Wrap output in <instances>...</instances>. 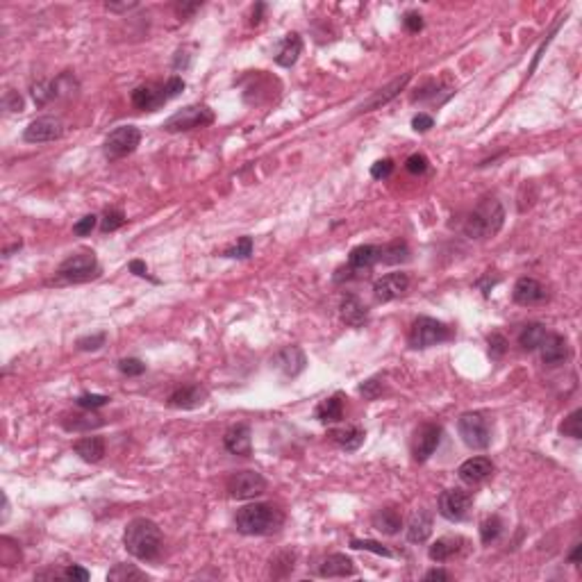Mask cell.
Segmentation results:
<instances>
[{"instance_id":"obj_10","label":"cell","mask_w":582,"mask_h":582,"mask_svg":"<svg viewBox=\"0 0 582 582\" xmlns=\"http://www.w3.org/2000/svg\"><path fill=\"white\" fill-rule=\"evenodd\" d=\"M473 498L464 489H446L439 496V514L448 521H462L469 516Z\"/></svg>"},{"instance_id":"obj_14","label":"cell","mask_w":582,"mask_h":582,"mask_svg":"<svg viewBox=\"0 0 582 582\" xmlns=\"http://www.w3.org/2000/svg\"><path fill=\"white\" fill-rule=\"evenodd\" d=\"M512 298L514 303L523 305V307H530V305H539L544 303L546 298H548V291L541 285L539 280L534 278H518L514 291H512Z\"/></svg>"},{"instance_id":"obj_24","label":"cell","mask_w":582,"mask_h":582,"mask_svg":"<svg viewBox=\"0 0 582 582\" xmlns=\"http://www.w3.org/2000/svg\"><path fill=\"white\" fill-rule=\"evenodd\" d=\"M432 534V516L425 509H418L407 525V539L412 544H423Z\"/></svg>"},{"instance_id":"obj_16","label":"cell","mask_w":582,"mask_h":582,"mask_svg":"<svg viewBox=\"0 0 582 582\" xmlns=\"http://www.w3.org/2000/svg\"><path fill=\"white\" fill-rule=\"evenodd\" d=\"M169 100L166 91H164V85H141L132 91V105L136 109H146V112H152V109L162 107Z\"/></svg>"},{"instance_id":"obj_53","label":"cell","mask_w":582,"mask_h":582,"mask_svg":"<svg viewBox=\"0 0 582 582\" xmlns=\"http://www.w3.org/2000/svg\"><path fill=\"white\" fill-rule=\"evenodd\" d=\"M432 125H434V118L427 116V114H416V116L412 118V127H414L416 132H427Z\"/></svg>"},{"instance_id":"obj_45","label":"cell","mask_w":582,"mask_h":582,"mask_svg":"<svg viewBox=\"0 0 582 582\" xmlns=\"http://www.w3.org/2000/svg\"><path fill=\"white\" fill-rule=\"evenodd\" d=\"M394 173V159H378L371 166V178L376 180H387Z\"/></svg>"},{"instance_id":"obj_56","label":"cell","mask_w":582,"mask_h":582,"mask_svg":"<svg viewBox=\"0 0 582 582\" xmlns=\"http://www.w3.org/2000/svg\"><path fill=\"white\" fill-rule=\"evenodd\" d=\"M425 580H450V573L443 569H432L425 573Z\"/></svg>"},{"instance_id":"obj_29","label":"cell","mask_w":582,"mask_h":582,"mask_svg":"<svg viewBox=\"0 0 582 582\" xmlns=\"http://www.w3.org/2000/svg\"><path fill=\"white\" fill-rule=\"evenodd\" d=\"M462 548V537H441V539H436L427 555H430L432 562H446L450 560L453 555H457Z\"/></svg>"},{"instance_id":"obj_7","label":"cell","mask_w":582,"mask_h":582,"mask_svg":"<svg viewBox=\"0 0 582 582\" xmlns=\"http://www.w3.org/2000/svg\"><path fill=\"white\" fill-rule=\"evenodd\" d=\"M98 260L94 253H78L64 260L57 269V276L66 282H87L98 276Z\"/></svg>"},{"instance_id":"obj_6","label":"cell","mask_w":582,"mask_h":582,"mask_svg":"<svg viewBox=\"0 0 582 582\" xmlns=\"http://www.w3.org/2000/svg\"><path fill=\"white\" fill-rule=\"evenodd\" d=\"M209 123H214V112L207 105H187L166 118L162 127L166 132H185L194 130V127H205Z\"/></svg>"},{"instance_id":"obj_5","label":"cell","mask_w":582,"mask_h":582,"mask_svg":"<svg viewBox=\"0 0 582 582\" xmlns=\"http://www.w3.org/2000/svg\"><path fill=\"white\" fill-rule=\"evenodd\" d=\"M450 336L453 332L446 323L430 316H418L412 323V330H409V346L412 348H430V346L441 343Z\"/></svg>"},{"instance_id":"obj_22","label":"cell","mask_w":582,"mask_h":582,"mask_svg":"<svg viewBox=\"0 0 582 582\" xmlns=\"http://www.w3.org/2000/svg\"><path fill=\"white\" fill-rule=\"evenodd\" d=\"M318 573H321L323 578H346V576H353L355 573V564L350 558H346V555L334 553V555H327V558L321 562Z\"/></svg>"},{"instance_id":"obj_13","label":"cell","mask_w":582,"mask_h":582,"mask_svg":"<svg viewBox=\"0 0 582 582\" xmlns=\"http://www.w3.org/2000/svg\"><path fill=\"white\" fill-rule=\"evenodd\" d=\"M407 287H409L407 273H389V276H382L380 280H376L373 294H376L380 303H389V300L403 296Z\"/></svg>"},{"instance_id":"obj_23","label":"cell","mask_w":582,"mask_h":582,"mask_svg":"<svg viewBox=\"0 0 582 582\" xmlns=\"http://www.w3.org/2000/svg\"><path fill=\"white\" fill-rule=\"evenodd\" d=\"M364 430L357 425H343V427H334L330 430V439L339 446L343 450H357L364 443Z\"/></svg>"},{"instance_id":"obj_50","label":"cell","mask_w":582,"mask_h":582,"mask_svg":"<svg viewBox=\"0 0 582 582\" xmlns=\"http://www.w3.org/2000/svg\"><path fill=\"white\" fill-rule=\"evenodd\" d=\"M403 25L407 32H421L423 30V16L418 12H407L403 18Z\"/></svg>"},{"instance_id":"obj_42","label":"cell","mask_w":582,"mask_h":582,"mask_svg":"<svg viewBox=\"0 0 582 582\" xmlns=\"http://www.w3.org/2000/svg\"><path fill=\"white\" fill-rule=\"evenodd\" d=\"M118 371L123 373V376H141V373L146 371V364L141 360H136V357H127V360H121L118 362Z\"/></svg>"},{"instance_id":"obj_38","label":"cell","mask_w":582,"mask_h":582,"mask_svg":"<svg viewBox=\"0 0 582 582\" xmlns=\"http://www.w3.org/2000/svg\"><path fill=\"white\" fill-rule=\"evenodd\" d=\"M250 255H253V239L250 236H241L239 241L227 246V248L223 250V257H232V260H246V257H250Z\"/></svg>"},{"instance_id":"obj_18","label":"cell","mask_w":582,"mask_h":582,"mask_svg":"<svg viewBox=\"0 0 582 582\" xmlns=\"http://www.w3.org/2000/svg\"><path fill=\"white\" fill-rule=\"evenodd\" d=\"M539 350H541L544 364H548V367H558V364H562L564 360L569 357V341L558 332H548L546 334V339L541 341Z\"/></svg>"},{"instance_id":"obj_27","label":"cell","mask_w":582,"mask_h":582,"mask_svg":"<svg viewBox=\"0 0 582 582\" xmlns=\"http://www.w3.org/2000/svg\"><path fill=\"white\" fill-rule=\"evenodd\" d=\"M76 453L80 455L82 460L89 462V464H96L105 457V439L103 436H85V439L76 441Z\"/></svg>"},{"instance_id":"obj_17","label":"cell","mask_w":582,"mask_h":582,"mask_svg":"<svg viewBox=\"0 0 582 582\" xmlns=\"http://www.w3.org/2000/svg\"><path fill=\"white\" fill-rule=\"evenodd\" d=\"M223 446L227 453L232 455H241V457H248L253 453V436H250V427L246 423L232 425L230 430L223 436Z\"/></svg>"},{"instance_id":"obj_33","label":"cell","mask_w":582,"mask_h":582,"mask_svg":"<svg viewBox=\"0 0 582 582\" xmlns=\"http://www.w3.org/2000/svg\"><path fill=\"white\" fill-rule=\"evenodd\" d=\"M409 257V246L405 241H391L380 248V262L382 264H400Z\"/></svg>"},{"instance_id":"obj_46","label":"cell","mask_w":582,"mask_h":582,"mask_svg":"<svg viewBox=\"0 0 582 582\" xmlns=\"http://www.w3.org/2000/svg\"><path fill=\"white\" fill-rule=\"evenodd\" d=\"M505 350H507V339L503 334L494 332L489 336V355L491 357H503Z\"/></svg>"},{"instance_id":"obj_39","label":"cell","mask_w":582,"mask_h":582,"mask_svg":"<svg viewBox=\"0 0 582 582\" xmlns=\"http://www.w3.org/2000/svg\"><path fill=\"white\" fill-rule=\"evenodd\" d=\"M121 225H125V216L121 209H107L103 216V223H100V230L103 232H114Z\"/></svg>"},{"instance_id":"obj_19","label":"cell","mask_w":582,"mask_h":582,"mask_svg":"<svg viewBox=\"0 0 582 582\" xmlns=\"http://www.w3.org/2000/svg\"><path fill=\"white\" fill-rule=\"evenodd\" d=\"M273 364H276V369H280L285 376L294 378L305 369L307 360H305V353L300 350L298 346H287V348H282L276 357H273Z\"/></svg>"},{"instance_id":"obj_57","label":"cell","mask_w":582,"mask_h":582,"mask_svg":"<svg viewBox=\"0 0 582 582\" xmlns=\"http://www.w3.org/2000/svg\"><path fill=\"white\" fill-rule=\"evenodd\" d=\"M200 5L196 3V5H180L178 7V12H180V16H187V14H191V12H196Z\"/></svg>"},{"instance_id":"obj_1","label":"cell","mask_w":582,"mask_h":582,"mask_svg":"<svg viewBox=\"0 0 582 582\" xmlns=\"http://www.w3.org/2000/svg\"><path fill=\"white\" fill-rule=\"evenodd\" d=\"M125 551L141 562H152L162 553V530L150 518H132L123 534Z\"/></svg>"},{"instance_id":"obj_4","label":"cell","mask_w":582,"mask_h":582,"mask_svg":"<svg viewBox=\"0 0 582 582\" xmlns=\"http://www.w3.org/2000/svg\"><path fill=\"white\" fill-rule=\"evenodd\" d=\"M457 430L462 441L473 450H485L491 443V423L485 414L480 412H467L460 416Z\"/></svg>"},{"instance_id":"obj_26","label":"cell","mask_w":582,"mask_h":582,"mask_svg":"<svg viewBox=\"0 0 582 582\" xmlns=\"http://www.w3.org/2000/svg\"><path fill=\"white\" fill-rule=\"evenodd\" d=\"M300 50H303V41H300V36L296 32H291V34L285 36V41L280 43L276 62L285 69L294 66V64L298 62V57H300Z\"/></svg>"},{"instance_id":"obj_51","label":"cell","mask_w":582,"mask_h":582,"mask_svg":"<svg viewBox=\"0 0 582 582\" xmlns=\"http://www.w3.org/2000/svg\"><path fill=\"white\" fill-rule=\"evenodd\" d=\"M3 105H5V109H9V112H21V109H23V98L18 96L16 91H7Z\"/></svg>"},{"instance_id":"obj_30","label":"cell","mask_w":582,"mask_h":582,"mask_svg":"<svg viewBox=\"0 0 582 582\" xmlns=\"http://www.w3.org/2000/svg\"><path fill=\"white\" fill-rule=\"evenodd\" d=\"M314 414H316L318 421H323V423L341 421V418H343V400H341V396L336 394V396H330L327 400H323V403L316 407Z\"/></svg>"},{"instance_id":"obj_36","label":"cell","mask_w":582,"mask_h":582,"mask_svg":"<svg viewBox=\"0 0 582 582\" xmlns=\"http://www.w3.org/2000/svg\"><path fill=\"white\" fill-rule=\"evenodd\" d=\"M500 532H503V521H500L498 516H487L485 521L480 523V539H482V544L496 541Z\"/></svg>"},{"instance_id":"obj_43","label":"cell","mask_w":582,"mask_h":582,"mask_svg":"<svg viewBox=\"0 0 582 582\" xmlns=\"http://www.w3.org/2000/svg\"><path fill=\"white\" fill-rule=\"evenodd\" d=\"M405 169L409 173H414V176H423V173L427 171V157L421 152H414V155H409L407 162H405Z\"/></svg>"},{"instance_id":"obj_34","label":"cell","mask_w":582,"mask_h":582,"mask_svg":"<svg viewBox=\"0 0 582 582\" xmlns=\"http://www.w3.org/2000/svg\"><path fill=\"white\" fill-rule=\"evenodd\" d=\"M407 82H409V76H403V78H398V80H394V82H391L389 87L380 89V94H378L376 98H373V100H371V103H369L367 107H362V112H371V109H376L378 105H385L387 100H391V98H394V96L398 94V91H400V89H403V87L407 85Z\"/></svg>"},{"instance_id":"obj_41","label":"cell","mask_w":582,"mask_h":582,"mask_svg":"<svg viewBox=\"0 0 582 582\" xmlns=\"http://www.w3.org/2000/svg\"><path fill=\"white\" fill-rule=\"evenodd\" d=\"M382 391H385V382H382L380 378H371L367 382H362L360 385V394L364 398H369V400H376Z\"/></svg>"},{"instance_id":"obj_58","label":"cell","mask_w":582,"mask_h":582,"mask_svg":"<svg viewBox=\"0 0 582 582\" xmlns=\"http://www.w3.org/2000/svg\"><path fill=\"white\" fill-rule=\"evenodd\" d=\"M136 7L134 3H127V5H114V3H107V9H112V12H123V9H132Z\"/></svg>"},{"instance_id":"obj_28","label":"cell","mask_w":582,"mask_h":582,"mask_svg":"<svg viewBox=\"0 0 582 582\" xmlns=\"http://www.w3.org/2000/svg\"><path fill=\"white\" fill-rule=\"evenodd\" d=\"M380 262V248L378 246H357V248H353L348 255V264L353 271H364V269H371L373 264Z\"/></svg>"},{"instance_id":"obj_48","label":"cell","mask_w":582,"mask_h":582,"mask_svg":"<svg viewBox=\"0 0 582 582\" xmlns=\"http://www.w3.org/2000/svg\"><path fill=\"white\" fill-rule=\"evenodd\" d=\"M32 98H34L36 105H45L48 100H52V87H50V85H43V82H39V85L32 87Z\"/></svg>"},{"instance_id":"obj_2","label":"cell","mask_w":582,"mask_h":582,"mask_svg":"<svg viewBox=\"0 0 582 582\" xmlns=\"http://www.w3.org/2000/svg\"><path fill=\"white\" fill-rule=\"evenodd\" d=\"M285 521V516L278 507H273L269 503H253L246 505L236 512V530L243 534H269L276 532L278 527Z\"/></svg>"},{"instance_id":"obj_12","label":"cell","mask_w":582,"mask_h":582,"mask_svg":"<svg viewBox=\"0 0 582 582\" xmlns=\"http://www.w3.org/2000/svg\"><path fill=\"white\" fill-rule=\"evenodd\" d=\"M441 441V427L436 423H423L414 434L412 441V455L416 462L430 460V455L436 450V446Z\"/></svg>"},{"instance_id":"obj_15","label":"cell","mask_w":582,"mask_h":582,"mask_svg":"<svg viewBox=\"0 0 582 582\" xmlns=\"http://www.w3.org/2000/svg\"><path fill=\"white\" fill-rule=\"evenodd\" d=\"M494 473V462L489 457H471L460 464L457 476L464 485H480Z\"/></svg>"},{"instance_id":"obj_52","label":"cell","mask_w":582,"mask_h":582,"mask_svg":"<svg viewBox=\"0 0 582 582\" xmlns=\"http://www.w3.org/2000/svg\"><path fill=\"white\" fill-rule=\"evenodd\" d=\"M62 576L64 578H69V580H78V582H87L89 580V571L87 569H82V567H69V569H64L62 571Z\"/></svg>"},{"instance_id":"obj_32","label":"cell","mask_w":582,"mask_h":582,"mask_svg":"<svg viewBox=\"0 0 582 582\" xmlns=\"http://www.w3.org/2000/svg\"><path fill=\"white\" fill-rule=\"evenodd\" d=\"M100 423H103V418L100 416H96V414H91V412H87V414H69V416H64L62 418V425L66 427V430H76V432H80V430H91V427H98Z\"/></svg>"},{"instance_id":"obj_40","label":"cell","mask_w":582,"mask_h":582,"mask_svg":"<svg viewBox=\"0 0 582 582\" xmlns=\"http://www.w3.org/2000/svg\"><path fill=\"white\" fill-rule=\"evenodd\" d=\"M353 548H357V551H371V553H376V555H385V558H391V553L387 546H382L378 541H371V539H353L350 541Z\"/></svg>"},{"instance_id":"obj_20","label":"cell","mask_w":582,"mask_h":582,"mask_svg":"<svg viewBox=\"0 0 582 582\" xmlns=\"http://www.w3.org/2000/svg\"><path fill=\"white\" fill-rule=\"evenodd\" d=\"M205 398H207V391L200 385H185V387H178L176 391H171L169 405L178 409H194L198 405H203Z\"/></svg>"},{"instance_id":"obj_21","label":"cell","mask_w":582,"mask_h":582,"mask_svg":"<svg viewBox=\"0 0 582 582\" xmlns=\"http://www.w3.org/2000/svg\"><path fill=\"white\" fill-rule=\"evenodd\" d=\"M341 321L346 325H353V327H360L367 323L369 318V309L367 305L362 303V300L355 296V294H346L341 298Z\"/></svg>"},{"instance_id":"obj_47","label":"cell","mask_w":582,"mask_h":582,"mask_svg":"<svg viewBox=\"0 0 582 582\" xmlns=\"http://www.w3.org/2000/svg\"><path fill=\"white\" fill-rule=\"evenodd\" d=\"M96 223H98V218L94 216V214H87V216H82L80 221L73 225V234H78V236H87V234H91V230H94L96 227Z\"/></svg>"},{"instance_id":"obj_37","label":"cell","mask_w":582,"mask_h":582,"mask_svg":"<svg viewBox=\"0 0 582 582\" xmlns=\"http://www.w3.org/2000/svg\"><path fill=\"white\" fill-rule=\"evenodd\" d=\"M560 432L564 436H571V439H580L582 436V409H576V412H571L567 418H564V423L560 425Z\"/></svg>"},{"instance_id":"obj_31","label":"cell","mask_w":582,"mask_h":582,"mask_svg":"<svg viewBox=\"0 0 582 582\" xmlns=\"http://www.w3.org/2000/svg\"><path fill=\"white\" fill-rule=\"evenodd\" d=\"M546 334H548L546 325L527 323L521 330V334H518V343H521V348H525V350H537L541 346V341L546 339Z\"/></svg>"},{"instance_id":"obj_25","label":"cell","mask_w":582,"mask_h":582,"mask_svg":"<svg viewBox=\"0 0 582 582\" xmlns=\"http://www.w3.org/2000/svg\"><path fill=\"white\" fill-rule=\"evenodd\" d=\"M373 525L376 530H380L382 534H396L400 527H403V514L398 512L396 507H382L373 516Z\"/></svg>"},{"instance_id":"obj_3","label":"cell","mask_w":582,"mask_h":582,"mask_svg":"<svg viewBox=\"0 0 582 582\" xmlns=\"http://www.w3.org/2000/svg\"><path fill=\"white\" fill-rule=\"evenodd\" d=\"M505 221V209L496 198H485L482 203L469 214L464 223V234L471 239H489L494 236Z\"/></svg>"},{"instance_id":"obj_55","label":"cell","mask_w":582,"mask_h":582,"mask_svg":"<svg viewBox=\"0 0 582 582\" xmlns=\"http://www.w3.org/2000/svg\"><path fill=\"white\" fill-rule=\"evenodd\" d=\"M130 271L134 273V276H139V278H148V269H146V264L139 262V260L130 262Z\"/></svg>"},{"instance_id":"obj_54","label":"cell","mask_w":582,"mask_h":582,"mask_svg":"<svg viewBox=\"0 0 582 582\" xmlns=\"http://www.w3.org/2000/svg\"><path fill=\"white\" fill-rule=\"evenodd\" d=\"M182 89H185V80H182V78H178V76L169 78V82H166V85H164V91H166L169 100H171V98H176V96L180 94Z\"/></svg>"},{"instance_id":"obj_44","label":"cell","mask_w":582,"mask_h":582,"mask_svg":"<svg viewBox=\"0 0 582 582\" xmlns=\"http://www.w3.org/2000/svg\"><path fill=\"white\" fill-rule=\"evenodd\" d=\"M76 403L82 409H96V407H103L109 403V396H100V394H82Z\"/></svg>"},{"instance_id":"obj_49","label":"cell","mask_w":582,"mask_h":582,"mask_svg":"<svg viewBox=\"0 0 582 582\" xmlns=\"http://www.w3.org/2000/svg\"><path fill=\"white\" fill-rule=\"evenodd\" d=\"M103 343H105V334L100 332V334H94V336H82V339L78 341V348L80 350H98Z\"/></svg>"},{"instance_id":"obj_8","label":"cell","mask_w":582,"mask_h":582,"mask_svg":"<svg viewBox=\"0 0 582 582\" xmlns=\"http://www.w3.org/2000/svg\"><path fill=\"white\" fill-rule=\"evenodd\" d=\"M139 141H141L139 127L121 125L105 139V155L109 159H121V157H125V155L134 152Z\"/></svg>"},{"instance_id":"obj_59","label":"cell","mask_w":582,"mask_h":582,"mask_svg":"<svg viewBox=\"0 0 582 582\" xmlns=\"http://www.w3.org/2000/svg\"><path fill=\"white\" fill-rule=\"evenodd\" d=\"M580 551H582V546L580 544H576V548H573V553L569 555V560L576 564V562H580Z\"/></svg>"},{"instance_id":"obj_35","label":"cell","mask_w":582,"mask_h":582,"mask_svg":"<svg viewBox=\"0 0 582 582\" xmlns=\"http://www.w3.org/2000/svg\"><path fill=\"white\" fill-rule=\"evenodd\" d=\"M107 580L114 582H130V580H146V573L139 571L132 564H116V567L107 573Z\"/></svg>"},{"instance_id":"obj_9","label":"cell","mask_w":582,"mask_h":582,"mask_svg":"<svg viewBox=\"0 0 582 582\" xmlns=\"http://www.w3.org/2000/svg\"><path fill=\"white\" fill-rule=\"evenodd\" d=\"M227 491L236 500H248L267 491V480L257 471H239L227 480Z\"/></svg>"},{"instance_id":"obj_11","label":"cell","mask_w":582,"mask_h":582,"mask_svg":"<svg viewBox=\"0 0 582 582\" xmlns=\"http://www.w3.org/2000/svg\"><path fill=\"white\" fill-rule=\"evenodd\" d=\"M62 134H64V125H62L59 118L41 116V118H36V121H32L30 125L25 127L23 139L27 143H45V141L59 139Z\"/></svg>"}]
</instances>
